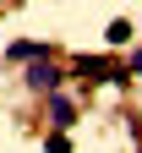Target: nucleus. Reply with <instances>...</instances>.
Wrapping results in <instances>:
<instances>
[{
  "label": "nucleus",
  "mask_w": 142,
  "mask_h": 153,
  "mask_svg": "<svg viewBox=\"0 0 142 153\" xmlns=\"http://www.w3.org/2000/svg\"><path fill=\"white\" fill-rule=\"evenodd\" d=\"M55 82H60V71L44 60V55H38V60L28 66V88H38V93H55Z\"/></svg>",
  "instance_id": "1"
},
{
  "label": "nucleus",
  "mask_w": 142,
  "mask_h": 153,
  "mask_svg": "<svg viewBox=\"0 0 142 153\" xmlns=\"http://www.w3.org/2000/svg\"><path fill=\"white\" fill-rule=\"evenodd\" d=\"M77 76H82V82H104V76H115V66L104 55H82V60H77Z\"/></svg>",
  "instance_id": "2"
},
{
  "label": "nucleus",
  "mask_w": 142,
  "mask_h": 153,
  "mask_svg": "<svg viewBox=\"0 0 142 153\" xmlns=\"http://www.w3.org/2000/svg\"><path fill=\"white\" fill-rule=\"evenodd\" d=\"M104 38H109V44H131V22H126V16H120V22H109Z\"/></svg>",
  "instance_id": "3"
},
{
  "label": "nucleus",
  "mask_w": 142,
  "mask_h": 153,
  "mask_svg": "<svg viewBox=\"0 0 142 153\" xmlns=\"http://www.w3.org/2000/svg\"><path fill=\"white\" fill-rule=\"evenodd\" d=\"M44 153H71V137H66V131H55V137H44Z\"/></svg>",
  "instance_id": "4"
},
{
  "label": "nucleus",
  "mask_w": 142,
  "mask_h": 153,
  "mask_svg": "<svg viewBox=\"0 0 142 153\" xmlns=\"http://www.w3.org/2000/svg\"><path fill=\"white\" fill-rule=\"evenodd\" d=\"M38 55H44L38 44H11V60H38Z\"/></svg>",
  "instance_id": "5"
},
{
  "label": "nucleus",
  "mask_w": 142,
  "mask_h": 153,
  "mask_svg": "<svg viewBox=\"0 0 142 153\" xmlns=\"http://www.w3.org/2000/svg\"><path fill=\"white\" fill-rule=\"evenodd\" d=\"M49 109H55V126H71V99H55Z\"/></svg>",
  "instance_id": "6"
},
{
  "label": "nucleus",
  "mask_w": 142,
  "mask_h": 153,
  "mask_svg": "<svg viewBox=\"0 0 142 153\" xmlns=\"http://www.w3.org/2000/svg\"><path fill=\"white\" fill-rule=\"evenodd\" d=\"M126 71H131V76H142V49L131 55V66H126Z\"/></svg>",
  "instance_id": "7"
}]
</instances>
